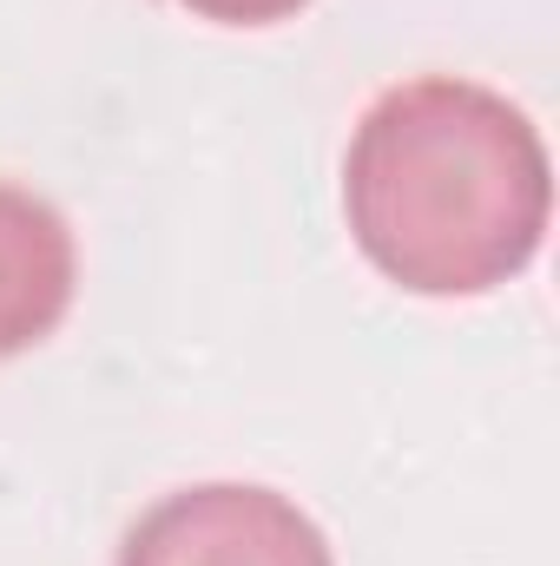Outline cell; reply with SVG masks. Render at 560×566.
I'll return each mask as SVG.
<instances>
[{"label":"cell","instance_id":"cell-4","mask_svg":"<svg viewBox=\"0 0 560 566\" xmlns=\"http://www.w3.org/2000/svg\"><path fill=\"white\" fill-rule=\"evenodd\" d=\"M191 7L198 20H218V27H271V20H290L303 0H178Z\"/></svg>","mask_w":560,"mask_h":566},{"label":"cell","instance_id":"cell-3","mask_svg":"<svg viewBox=\"0 0 560 566\" xmlns=\"http://www.w3.org/2000/svg\"><path fill=\"white\" fill-rule=\"evenodd\" d=\"M73 277L80 258L66 218L27 185H0V356H20L60 329Z\"/></svg>","mask_w":560,"mask_h":566},{"label":"cell","instance_id":"cell-1","mask_svg":"<svg viewBox=\"0 0 560 566\" xmlns=\"http://www.w3.org/2000/svg\"><path fill=\"white\" fill-rule=\"evenodd\" d=\"M363 258L416 296H481L548 238L554 171L535 119L475 80L390 86L343 158Z\"/></svg>","mask_w":560,"mask_h":566},{"label":"cell","instance_id":"cell-2","mask_svg":"<svg viewBox=\"0 0 560 566\" xmlns=\"http://www.w3.org/2000/svg\"><path fill=\"white\" fill-rule=\"evenodd\" d=\"M120 566H336L323 527L278 488L205 481L145 507Z\"/></svg>","mask_w":560,"mask_h":566}]
</instances>
